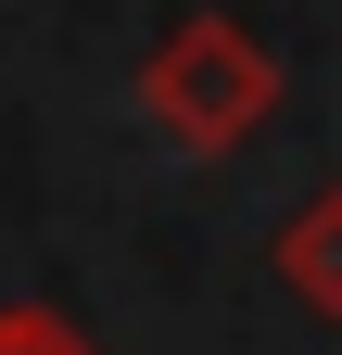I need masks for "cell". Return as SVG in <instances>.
<instances>
[{
  "label": "cell",
  "mask_w": 342,
  "mask_h": 355,
  "mask_svg": "<svg viewBox=\"0 0 342 355\" xmlns=\"http://www.w3.org/2000/svg\"><path fill=\"white\" fill-rule=\"evenodd\" d=\"M279 89H291L279 51H267L241 13H178V26L140 51V114H152L190 165H228L253 127L279 114Z\"/></svg>",
  "instance_id": "1"
},
{
  "label": "cell",
  "mask_w": 342,
  "mask_h": 355,
  "mask_svg": "<svg viewBox=\"0 0 342 355\" xmlns=\"http://www.w3.org/2000/svg\"><path fill=\"white\" fill-rule=\"evenodd\" d=\"M267 266H279V292L305 304V318H330V330H342V178H330V191H305V203L279 216Z\"/></svg>",
  "instance_id": "2"
},
{
  "label": "cell",
  "mask_w": 342,
  "mask_h": 355,
  "mask_svg": "<svg viewBox=\"0 0 342 355\" xmlns=\"http://www.w3.org/2000/svg\"><path fill=\"white\" fill-rule=\"evenodd\" d=\"M0 355H102L64 304H0Z\"/></svg>",
  "instance_id": "3"
}]
</instances>
